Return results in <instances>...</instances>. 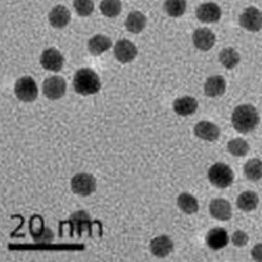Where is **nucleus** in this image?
I'll return each instance as SVG.
<instances>
[{
    "label": "nucleus",
    "instance_id": "1",
    "mask_svg": "<svg viewBox=\"0 0 262 262\" xmlns=\"http://www.w3.org/2000/svg\"><path fill=\"white\" fill-rule=\"evenodd\" d=\"M259 116L256 107L251 104H243L235 107L231 116V123L238 133H248L256 128Z\"/></svg>",
    "mask_w": 262,
    "mask_h": 262
},
{
    "label": "nucleus",
    "instance_id": "2",
    "mask_svg": "<svg viewBox=\"0 0 262 262\" xmlns=\"http://www.w3.org/2000/svg\"><path fill=\"white\" fill-rule=\"evenodd\" d=\"M75 91L83 96L94 95L101 88L100 79L97 73L90 69H82L74 77Z\"/></svg>",
    "mask_w": 262,
    "mask_h": 262
},
{
    "label": "nucleus",
    "instance_id": "3",
    "mask_svg": "<svg viewBox=\"0 0 262 262\" xmlns=\"http://www.w3.org/2000/svg\"><path fill=\"white\" fill-rule=\"evenodd\" d=\"M208 177L210 183L219 188H226L233 183L234 174L231 168L226 164L215 163L209 168Z\"/></svg>",
    "mask_w": 262,
    "mask_h": 262
},
{
    "label": "nucleus",
    "instance_id": "4",
    "mask_svg": "<svg viewBox=\"0 0 262 262\" xmlns=\"http://www.w3.org/2000/svg\"><path fill=\"white\" fill-rule=\"evenodd\" d=\"M72 190L81 196H90L97 188V181L92 174L85 172L78 173L71 180Z\"/></svg>",
    "mask_w": 262,
    "mask_h": 262
},
{
    "label": "nucleus",
    "instance_id": "5",
    "mask_svg": "<svg viewBox=\"0 0 262 262\" xmlns=\"http://www.w3.org/2000/svg\"><path fill=\"white\" fill-rule=\"evenodd\" d=\"M16 97L24 102H34L38 95V89L34 79L24 76L16 81L15 85Z\"/></svg>",
    "mask_w": 262,
    "mask_h": 262
},
{
    "label": "nucleus",
    "instance_id": "6",
    "mask_svg": "<svg viewBox=\"0 0 262 262\" xmlns=\"http://www.w3.org/2000/svg\"><path fill=\"white\" fill-rule=\"evenodd\" d=\"M67 82L61 76H52L47 78L43 83V92L50 100H58L65 95Z\"/></svg>",
    "mask_w": 262,
    "mask_h": 262
},
{
    "label": "nucleus",
    "instance_id": "7",
    "mask_svg": "<svg viewBox=\"0 0 262 262\" xmlns=\"http://www.w3.org/2000/svg\"><path fill=\"white\" fill-rule=\"evenodd\" d=\"M239 23L249 31L258 32L262 28V13L255 7H249L241 15Z\"/></svg>",
    "mask_w": 262,
    "mask_h": 262
},
{
    "label": "nucleus",
    "instance_id": "8",
    "mask_svg": "<svg viewBox=\"0 0 262 262\" xmlns=\"http://www.w3.org/2000/svg\"><path fill=\"white\" fill-rule=\"evenodd\" d=\"M64 58L58 49L51 48L42 53L40 63L42 67L49 71L59 72L64 65Z\"/></svg>",
    "mask_w": 262,
    "mask_h": 262
},
{
    "label": "nucleus",
    "instance_id": "9",
    "mask_svg": "<svg viewBox=\"0 0 262 262\" xmlns=\"http://www.w3.org/2000/svg\"><path fill=\"white\" fill-rule=\"evenodd\" d=\"M115 57L119 62L126 64L132 62L137 57L138 51L137 47L127 39H121L117 42L114 47Z\"/></svg>",
    "mask_w": 262,
    "mask_h": 262
},
{
    "label": "nucleus",
    "instance_id": "10",
    "mask_svg": "<svg viewBox=\"0 0 262 262\" xmlns=\"http://www.w3.org/2000/svg\"><path fill=\"white\" fill-rule=\"evenodd\" d=\"M196 16L203 23H216L221 19L222 11L216 4L209 2L199 6L196 11Z\"/></svg>",
    "mask_w": 262,
    "mask_h": 262
},
{
    "label": "nucleus",
    "instance_id": "11",
    "mask_svg": "<svg viewBox=\"0 0 262 262\" xmlns=\"http://www.w3.org/2000/svg\"><path fill=\"white\" fill-rule=\"evenodd\" d=\"M210 214L221 221H229L232 216V208L230 203L224 199H214L209 205Z\"/></svg>",
    "mask_w": 262,
    "mask_h": 262
},
{
    "label": "nucleus",
    "instance_id": "12",
    "mask_svg": "<svg viewBox=\"0 0 262 262\" xmlns=\"http://www.w3.org/2000/svg\"><path fill=\"white\" fill-rule=\"evenodd\" d=\"M174 244L167 235H161L151 240L149 249L154 256L158 258H165L171 253Z\"/></svg>",
    "mask_w": 262,
    "mask_h": 262
},
{
    "label": "nucleus",
    "instance_id": "13",
    "mask_svg": "<svg viewBox=\"0 0 262 262\" xmlns=\"http://www.w3.org/2000/svg\"><path fill=\"white\" fill-rule=\"evenodd\" d=\"M49 20L51 26L55 29H63L71 20V13L67 7L58 5L49 13Z\"/></svg>",
    "mask_w": 262,
    "mask_h": 262
},
{
    "label": "nucleus",
    "instance_id": "14",
    "mask_svg": "<svg viewBox=\"0 0 262 262\" xmlns=\"http://www.w3.org/2000/svg\"><path fill=\"white\" fill-rule=\"evenodd\" d=\"M194 46L201 51H209L216 43V36L209 29H199L193 34Z\"/></svg>",
    "mask_w": 262,
    "mask_h": 262
},
{
    "label": "nucleus",
    "instance_id": "15",
    "mask_svg": "<svg viewBox=\"0 0 262 262\" xmlns=\"http://www.w3.org/2000/svg\"><path fill=\"white\" fill-rule=\"evenodd\" d=\"M194 133L200 139L212 142L219 139L221 130L214 123L203 121L196 124Z\"/></svg>",
    "mask_w": 262,
    "mask_h": 262
},
{
    "label": "nucleus",
    "instance_id": "16",
    "mask_svg": "<svg viewBox=\"0 0 262 262\" xmlns=\"http://www.w3.org/2000/svg\"><path fill=\"white\" fill-rule=\"evenodd\" d=\"M206 242L209 248L217 250L223 249L228 244L229 237L226 229L222 228H215L208 232L206 236Z\"/></svg>",
    "mask_w": 262,
    "mask_h": 262
},
{
    "label": "nucleus",
    "instance_id": "17",
    "mask_svg": "<svg viewBox=\"0 0 262 262\" xmlns=\"http://www.w3.org/2000/svg\"><path fill=\"white\" fill-rule=\"evenodd\" d=\"M226 82L221 76H214L207 79L205 84L204 91L208 97L215 98L221 97L225 93Z\"/></svg>",
    "mask_w": 262,
    "mask_h": 262
},
{
    "label": "nucleus",
    "instance_id": "18",
    "mask_svg": "<svg viewBox=\"0 0 262 262\" xmlns=\"http://www.w3.org/2000/svg\"><path fill=\"white\" fill-rule=\"evenodd\" d=\"M198 107V100L191 97L177 98L173 103L174 112L181 116H188L195 113Z\"/></svg>",
    "mask_w": 262,
    "mask_h": 262
},
{
    "label": "nucleus",
    "instance_id": "19",
    "mask_svg": "<svg viewBox=\"0 0 262 262\" xmlns=\"http://www.w3.org/2000/svg\"><path fill=\"white\" fill-rule=\"evenodd\" d=\"M147 24L146 16L140 11H134L128 14L125 27L128 32L139 34L145 29Z\"/></svg>",
    "mask_w": 262,
    "mask_h": 262
},
{
    "label": "nucleus",
    "instance_id": "20",
    "mask_svg": "<svg viewBox=\"0 0 262 262\" xmlns=\"http://www.w3.org/2000/svg\"><path fill=\"white\" fill-rule=\"evenodd\" d=\"M112 46L111 39L102 34L96 35L89 41L88 49L94 56L101 55L106 52Z\"/></svg>",
    "mask_w": 262,
    "mask_h": 262
},
{
    "label": "nucleus",
    "instance_id": "21",
    "mask_svg": "<svg viewBox=\"0 0 262 262\" xmlns=\"http://www.w3.org/2000/svg\"><path fill=\"white\" fill-rule=\"evenodd\" d=\"M258 203V195L252 191H245L238 196L237 200L238 207L245 212H250L256 209Z\"/></svg>",
    "mask_w": 262,
    "mask_h": 262
},
{
    "label": "nucleus",
    "instance_id": "22",
    "mask_svg": "<svg viewBox=\"0 0 262 262\" xmlns=\"http://www.w3.org/2000/svg\"><path fill=\"white\" fill-rule=\"evenodd\" d=\"M177 204L179 209L186 214H194L199 210L198 200L195 196L188 193L180 194L178 198Z\"/></svg>",
    "mask_w": 262,
    "mask_h": 262
},
{
    "label": "nucleus",
    "instance_id": "23",
    "mask_svg": "<svg viewBox=\"0 0 262 262\" xmlns=\"http://www.w3.org/2000/svg\"><path fill=\"white\" fill-rule=\"evenodd\" d=\"M219 60L226 69H233L239 63L240 55L235 49L224 48L219 54Z\"/></svg>",
    "mask_w": 262,
    "mask_h": 262
},
{
    "label": "nucleus",
    "instance_id": "24",
    "mask_svg": "<svg viewBox=\"0 0 262 262\" xmlns=\"http://www.w3.org/2000/svg\"><path fill=\"white\" fill-rule=\"evenodd\" d=\"M244 172L247 179L258 181L262 178V161L258 159L248 161L244 166Z\"/></svg>",
    "mask_w": 262,
    "mask_h": 262
},
{
    "label": "nucleus",
    "instance_id": "25",
    "mask_svg": "<svg viewBox=\"0 0 262 262\" xmlns=\"http://www.w3.org/2000/svg\"><path fill=\"white\" fill-rule=\"evenodd\" d=\"M100 11L108 18L116 17L120 14L122 4L120 0H102L100 5Z\"/></svg>",
    "mask_w": 262,
    "mask_h": 262
},
{
    "label": "nucleus",
    "instance_id": "26",
    "mask_svg": "<svg viewBox=\"0 0 262 262\" xmlns=\"http://www.w3.org/2000/svg\"><path fill=\"white\" fill-rule=\"evenodd\" d=\"M166 13L172 17H179L186 12V0H166L164 4Z\"/></svg>",
    "mask_w": 262,
    "mask_h": 262
},
{
    "label": "nucleus",
    "instance_id": "27",
    "mask_svg": "<svg viewBox=\"0 0 262 262\" xmlns=\"http://www.w3.org/2000/svg\"><path fill=\"white\" fill-rule=\"evenodd\" d=\"M228 149L231 155L243 157L249 153V145L244 139L238 138V139L231 140L228 142Z\"/></svg>",
    "mask_w": 262,
    "mask_h": 262
},
{
    "label": "nucleus",
    "instance_id": "28",
    "mask_svg": "<svg viewBox=\"0 0 262 262\" xmlns=\"http://www.w3.org/2000/svg\"><path fill=\"white\" fill-rule=\"evenodd\" d=\"M75 10L81 16H88L94 11L95 5L93 0H74Z\"/></svg>",
    "mask_w": 262,
    "mask_h": 262
},
{
    "label": "nucleus",
    "instance_id": "29",
    "mask_svg": "<svg viewBox=\"0 0 262 262\" xmlns=\"http://www.w3.org/2000/svg\"><path fill=\"white\" fill-rule=\"evenodd\" d=\"M72 225L76 226L79 235H81V226L83 224H90V217L88 213L83 210L75 212L70 217Z\"/></svg>",
    "mask_w": 262,
    "mask_h": 262
},
{
    "label": "nucleus",
    "instance_id": "30",
    "mask_svg": "<svg viewBox=\"0 0 262 262\" xmlns=\"http://www.w3.org/2000/svg\"><path fill=\"white\" fill-rule=\"evenodd\" d=\"M232 242L234 245L237 247H245L249 242V237L244 231L238 230L233 233Z\"/></svg>",
    "mask_w": 262,
    "mask_h": 262
},
{
    "label": "nucleus",
    "instance_id": "31",
    "mask_svg": "<svg viewBox=\"0 0 262 262\" xmlns=\"http://www.w3.org/2000/svg\"><path fill=\"white\" fill-rule=\"evenodd\" d=\"M252 258L257 261H262V243L254 246L251 251Z\"/></svg>",
    "mask_w": 262,
    "mask_h": 262
}]
</instances>
